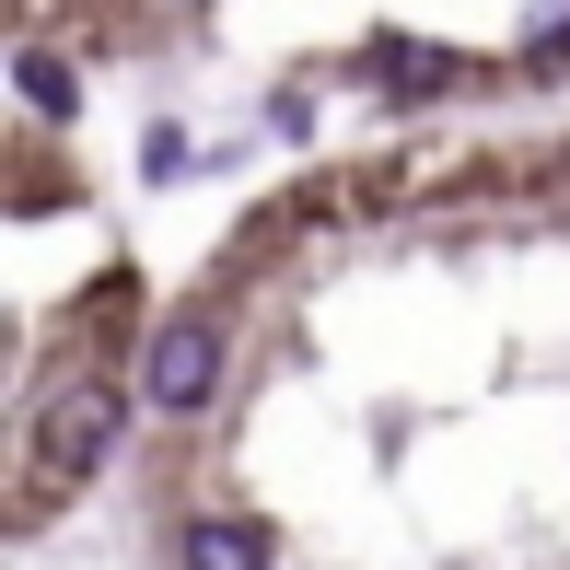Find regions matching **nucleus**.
<instances>
[{"instance_id":"f257e3e1","label":"nucleus","mask_w":570,"mask_h":570,"mask_svg":"<svg viewBox=\"0 0 570 570\" xmlns=\"http://www.w3.org/2000/svg\"><path fill=\"white\" fill-rule=\"evenodd\" d=\"M117 431H128V396H117L106 373H70V384H47V407H36V443H23V512L70 501V489H82L94 465L117 454Z\"/></svg>"},{"instance_id":"39448f33","label":"nucleus","mask_w":570,"mask_h":570,"mask_svg":"<svg viewBox=\"0 0 570 570\" xmlns=\"http://www.w3.org/2000/svg\"><path fill=\"white\" fill-rule=\"evenodd\" d=\"M373 59H384V82H396V94H443V82H454V70L431 59V47H407V36H384Z\"/></svg>"},{"instance_id":"f03ea898","label":"nucleus","mask_w":570,"mask_h":570,"mask_svg":"<svg viewBox=\"0 0 570 570\" xmlns=\"http://www.w3.org/2000/svg\"><path fill=\"white\" fill-rule=\"evenodd\" d=\"M222 396V326L210 315H175L164 338H151V407L164 420H187V407Z\"/></svg>"},{"instance_id":"20e7f679","label":"nucleus","mask_w":570,"mask_h":570,"mask_svg":"<svg viewBox=\"0 0 570 570\" xmlns=\"http://www.w3.org/2000/svg\"><path fill=\"white\" fill-rule=\"evenodd\" d=\"M12 82H23V106H36V117H70V106H82V82H70V59H59V47H23V59H12Z\"/></svg>"},{"instance_id":"7ed1b4c3","label":"nucleus","mask_w":570,"mask_h":570,"mask_svg":"<svg viewBox=\"0 0 570 570\" xmlns=\"http://www.w3.org/2000/svg\"><path fill=\"white\" fill-rule=\"evenodd\" d=\"M175 559H187V570H279L268 524H245V512H198V524L175 535Z\"/></svg>"},{"instance_id":"423d86ee","label":"nucleus","mask_w":570,"mask_h":570,"mask_svg":"<svg viewBox=\"0 0 570 570\" xmlns=\"http://www.w3.org/2000/svg\"><path fill=\"white\" fill-rule=\"evenodd\" d=\"M559 59H570V12H559V23H535V70H559Z\"/></svg>"}]
</instances>
